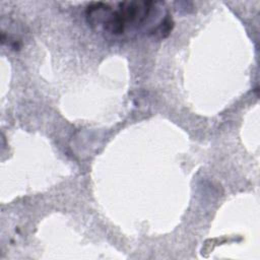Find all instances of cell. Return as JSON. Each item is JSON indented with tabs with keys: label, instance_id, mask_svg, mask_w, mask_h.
Segmentation results:
<instances>
[{
	"label": "cell",
	"instance_id": "1",
	"mask_svg": "<svg viewBox=\"0 0 260 260\" xmlns=\"http://www.w3.org/2000/svg\"><path fill=\"white\" fill-rule=\"evenodd\" d=\"M160 2L124 1L92 3L86 9L88 23L96 31L111 38L138 32L160 13Z\"/></svg>",
	"mask_w": 260,
	"mask_h": 260
}]
</instances>
